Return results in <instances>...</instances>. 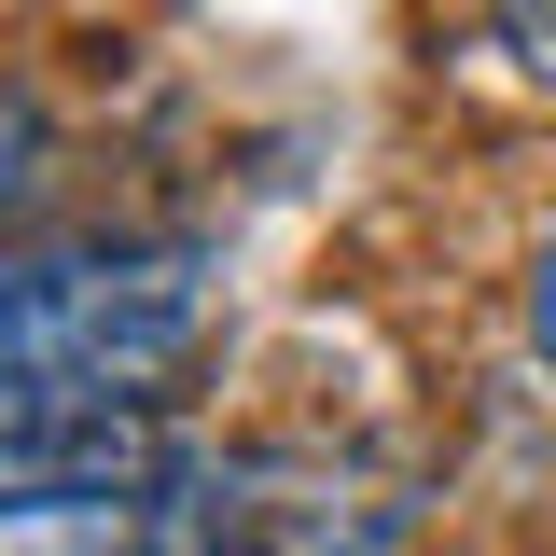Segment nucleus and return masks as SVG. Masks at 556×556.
I'll use <instances>...</instances> for the list:
<instances>
[{"label":"nucleus","instance_id":"nucleus-1","mask_svg":"<svg viewBox=\"0 0 556 556\" xmlns=\"http://www.w3.org/2000/svg\"><path fill=\"white\" fill-rule=\"evenodd\" d=\"M208 334V251L195 237H84L0 265V376L56 390H153Z\"/></svg>","mask_w":556,"mask_h":556},{"label":"nucleus","instance_id":"nucleus-2","mask_svg":"<svg viewBox=\"0 0 556 556\" xmlns=\"http://www.w3.org/2000/svg\"><path fill=\"white\" fill-rule=\"evenodd\" d=\"M181 445L153 431L139 390H56L0 376V515H84V501H153Z\"/></svg>","mask_w":556,"mask_h":556},{"label":"nucleus","instance_id":"nucleus-3","mask_svg":"<svg viewBox=\"0 0 556 556\" xmlns=\"http://www.w3.org/2000/svg\"><path fill=\"white\" fill-rule=\"evenodd\" d=\"M390 529L404 515H362L348 529L334 486H292L265 459H208V445H181L153 473V501H139V556H376Z\"/></svg>","mask_w":556,"mask_h":556},{"label":"nucleus","instance_id":"nucleus-4","mask_svg":"<svg viewBox=\"0 0 556 556\" xmlns=\"http://www.w3.org/2000/svg\"><path fill=\"white\" fill-rule=\"evenodd\" d=\"M42 167H56V112H42L28 84H0V237L28 223V195H42Z\"/></svg>","mask_w":556,"mask_h":556},{"label":"nucleus","instance_id":"nucleus-5","mask_svg":"<svg viewBox=\"0 0 556 556\" xmlns=\"http://www.w3.org/2000/svg\"><path fill=\"white\" fill-rule=\"evenodd\" d=\"M501 56L529 84H556V0H501Z\"/></svg>","mask_w":556,"mask_h":556},{"label":"nucleus","instance_id":"nucleus-6","mask_svg":"<svg viewBox=\"0 0 556 556\" xmlns=\"http://www.w3.org/2000/svg\"><path fill=\"white\" fill-rule=\"evenodd\" d=\"M529 348H543V362H556V237H543V251H529Z\"/></svg>","mask_w":556,"mask_h":556}]
</instances>
